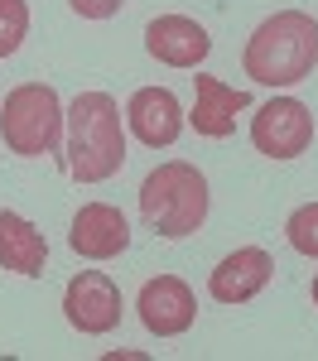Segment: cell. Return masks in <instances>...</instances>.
<instances>
[{
	"instance_id": "obj_1",
	"label": "cell",
	"mask_w": 318,
	"mask_h": 361,
	"mask_svg": "<svg viewBox=\"0 0 318 361\" xmlns=\"http://www.w3.org/2000/svg\"><path fill=\"white\" fill-rule=\"evenodd\" d=\"M246 78L260 87H294L318 68V25L304 10H280L246 39Z\"/></svg>"
},
{
	"instance_id": "obj_2",
	"label": "cell",
	"mask_w": 318,
	"mask_h": 361,
	"mask_svg": "<svg viewBox=\"0 0 318 361\" xmlns=\"http://www.w3.org/2000/svg\"><path fill=\"white\" fill-rule=\"evenodd\" d=\"M63 164L78 183H106L126 164V130L121 106L106 92H82L68 106V140H63Z\"/></svg>"
},
{
	"instance_id": "obj_3",
	"label": "cell",
	"mask_w": 318,
	"mask_h": 361,
	"mask_svg": "<svg viewBox=\"0 0 318 361\" xmlns=\"http://www.w3.org/2000/svg\"><path fill=\"white\" fill-rule=\"evenodd\" d=\"M140 217L149 231H159L169 241L193 236L207 222V178H202V169L183 164V159L149 169V178L140 183Z\"/></svg>"
},
{
	"instance_id": "obj_4",
	"label": "cell",
	"mask_w": 318,
	"mask_h": 361,
	"mask_svg": "<svg viewBox=\"0 0 318 361\" xmlns=\"http://www.w3.org/2000/svg\"><path fill=\"white\" fill-rule=\"evenodd\" d=\"M63 102L54 87L25 82L5 97L0 111V140L10 145V154L20 159H39V154H58L63 149Z\"/></svg>"
},
{
	"instance_id": "obj_5",
	"label": "cell",
	"mask_w": 318,
	"mask_h": 361,
	"mask_svg": "<svg viewBox=\"0 0 318 361\" xmlns=\"http://www.w3.org/2000/svg\"><path fill=\"white\" fill-rule=\"evenodd\" d=\"M309 140H314V116H309V106L299 97H275L251 121V145H256L260 154H270V159L304 154Z\"/></svg>"
},
{
	"instance_id": "obj_6",
	"label": "cell",
	"mask_w": 318,
	"mask_h": 361,
	"mask_svg": "<svg viewBox=\"0 0 318 361\" xmlns=\"http://www.w3.org/2000/svg\"><path fill=\"white\" fill-rule=\"evenodd\" d=\"M121 289L111 284V275H102V270H82V275L68 279V289H63V313H68V323L87 337H102L111 333L116 323H121Z\"/></svg>"
},
{
	"instance_id": "obj_7",
	"label": "cell",
	"mask_w": 318,
	"mask_h": 361,
	"mask_svg": "<svg viewBox=\"0 0 318 361\" xmlns=\"http://www.w3.org/2000/svg\"><path fill=\"white\" fill-rule=\"evenodd\" d=\"M135 308H140V323L154 337L188 333V328H193V318H198V299H193V289H188L178 275L149 279V284L140 289V299H135Z\"/></svg>"
},
{
	"instance_id": "obj_8",
	"label": "cell",
	"mask_w": 318,
	"mask_h": 361,
	"mask_svg": "<svg viewBox=\"0 0 318 361\" xmlns=\"http://www.w3.org/2000/svg\"><path fill=\"white\" fill-rule=\"evenodd\" d=\"M126 121H130L135 140L149 145V149H169L173 140L183 135V106H178V97H173L169 87H140V92H130Z\"/></svg>"
},
{
	"instance_id": "obj_9",
	"label": "cell",
	"mask_w": 318,
	"mask_h": 361,
	"mask_svg": "<svg viewBox=\"0 0 318 361\" xmlns=\"http://www.w3.org/2000/svg\"><path fill=\"white\" fill-rule=\"evenodd\" d=\"M68 246L78 250V255H87V260H116L130 246V222L121 217V207H111V202H87L73 217Z\"/></svg>"
},
{
	"instance_id": "obj_10",
	"label": "cell",
	"mask_w": 318,
	"mask_h": 361,
	"mask_svg": "<svg viewBox=\"0 0 318 361\" xmlns=\"http://www.w3.org/2000/svg\"><path fill=\"white\" fill-rule=\"evenodd\" d=\"M145 49H149V58H159L169 68H198L212 49V39L188 15H159V20L145 25Z\"/></svg>"
},
{
	"instance_id": "obj_11",
	"label": "cell",
	"mask_w": 318,
	"mask_h": 361,
	"mask_svg": "<svg viewBox=\"0 0 318 361\" xmlns=\"http://www.w3.org/2000/svg\"><path fill=\"white\" fill-rule=\"evenodd\" d=\"M270 275H275V260L260 246H241L207 275V294L217 304H246V299H256L260 289L270 284Z\"/></svg>"
},
{
	"instance_id": "obj_12",
	"label": "cell",
	"mask_w": 318,
	"mask_h": 361,
	"mask_svg": "<svg viewBox=\"0 0 318 361\" xmlns=\"http://www.w3.org/2000/svg\"><path fill=\"white\" fill-rule=\"evenodd\" d=\"M251 106V92H241V87H227L222 78H193V130L207 140H227L236 130V111H246Z\"/></svg>"
},
{
	"instance_id": "obj_13",
	"label": "cell",
	"mask_w": 318,
	"mask_h": 361,
	"mask_svg": "<svg viewBox=\"0 0 318 361\" xmlns=\"http://www.w3.org/2000/svg\"><path fill=\"white\" fill-rule=\"evenodd\" d=\"M44 260H49V241L34 222H25L20 212H0V265L15 270V275H44Z\"/></svg>"
},
{
	"instance_id": "obj_14",
	"label": "cell",
	"mask_w": 318,
	"mask_h": 361,
	"mask_svg": "<svg viewBox=\"0 0 318 361\" xmlns=\"http://www.w3.org/2000/svg\"><path fill=\"white\" fill-rule=\"evenodd\" d=\"M285 236H289V246L299 250V255L318 260V202H304V207H294V212H289Z\"/></svg>"
},
{
	"instance_id": "obj_15",
	"label": "cell",
	"mask_w": 318,
	"mask_h": 361,
	"mask_svg": "<svg viewBox=\"0 0 318 361\" xmlns=\"http://www.w3.org/2000/svg\"><path fill=\"white\" fill-rule=\"evenodd\" d=\"M29 34V5L25 0H0V58H10Z\"/></svg>"
},
{
	"instance_id": "obj_16",
	"label": "cell",
	"mask_w": 318,
	"mask_h": 361,
	"mask_svg": "<svg viewBox=\"0 0 318 361\" xmlns=\"http://www.w3.org/2000/svg\"><path fill=\"white\" fill-rule=\"evenodd\" d=\"M82 20H111L116 10H121V0H68Z\"/></svg>"
},
{
	"instance_id": "obj_17",
	"label": "cell",
	"mask_w": 318,
	"mask_h": 361,
	"mask_svg": "<svg viewBox=\"0 0 318 361\" xmlns=\"http://www.w3.org/2000/svg\"><path fill=\"white\" fill-rule=\"evenodd\" d=\"M314 304H318V275H314Z\"/></svg>"
}]
</instances>
